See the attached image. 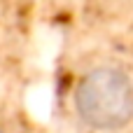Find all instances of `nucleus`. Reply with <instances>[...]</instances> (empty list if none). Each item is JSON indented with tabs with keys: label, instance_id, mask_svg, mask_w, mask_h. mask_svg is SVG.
<instances>
[{
	"label": "nucleus",
	"instance_id": "1",
	"mask_svg": "<svg viewBox=\"0 0 133 133\" xmlns=\"http://www.w3.org/2000/svg\"><path fill=\"white\" fill-rule=\"evenodd\" d=\"M75 117L91 131H119L133 119V79L117 65L89 68L72 91Z\"/></svg>",
	"mask_w": 133,
	"mask_h": 133
},
{
	"label": "nucleus",
	"instance_id": "2",
	"mask_svg": "<svg viewBox=\"0 0 133 133\" xmlns=\"http://www.w3.org/2000/svg\"><path fill=\"white\" fill-rule=\"evenodd\" d=\"M0 133H2V131H0Z\"/></svg>",
	"mask_w": 133,
	"mask_h": 133
}]
</instances>
